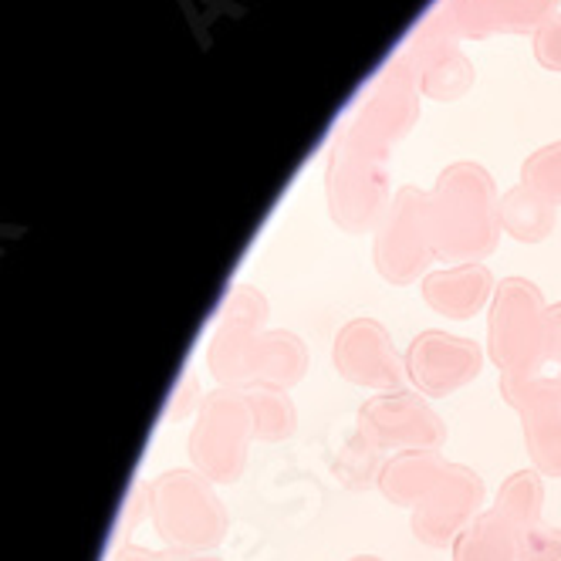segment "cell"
Wrapping results in <instances>:
<instances>
[{"mask_svg":"<svg viewBox=\"0 0 561 561\" xmlns=\"http://www.w3.org/2000/svg\"><path fill=\"white\" fill-rule=\"evenodd\" d=\"M152 531L176 551H217L227 541L230 514L217 494V484L193 470L173 467L146 484Z\"/></svg>","mask_w":561,"mask_h":561,"instance_id":"6da1fadb","label":"cell"},{"mask_svg":"<svg viewBox=\"0 0 561 561\" xmlns=\"http://www.w3.org/2000/svg\"><path fill=\"white\" fill-rule=\"evenodd\" d=\"M254 439V416L244 389L217 386L199 399V410L193 416L186 439L190 467L204 473L210 484L230 488L244 477Z\"/></svg>","mask_w":561,"mask_h":561,"instance_id":"7a4b0ae2","label":"cell"},{"mask_svg":"<svg viewBox=\"0 0 561 561\" xmlns=\"http://www.w3.org/2000/svg\"><path fill=\"white\" fill-rule=\"evenodd\" d=\"M548 301L528 277H501L488 308V358L501 376L548 366Z\"/></svg>","mask_w":561,"mask_h":561,"instance_id":"3957f363","label":"cell"},{"mask_svg":"<svg viewBox=\"0 0 561 561\" xmlns=\"http://www.w3.org/2000/svg\"><path fill=\"white\" fill-rule=\"evenodd\" d=\"M355 433L379 454H403V450H444L447 447V423L436 416L426 396L416 389H392L369 396L355 416Z\"/></svg>","mask_w":561,"mask_h":561,"instance_id":"277c9868","label":"cell"},{"mask_svg":"<svg viewBox=\"0 0 561 561\" xmlns=\"http://www.w3.org/2000/svg\"><path fill=\"white\" fill-rule=\"evenodd\" d=\"M484 514V480L467 463H447L430 494L410 511V531L426 548H454V541Z\"/></svg>","mask_w":561,"mask_h":561,"instance_id":"5b68a950","label":"cell"},{"mask_svg":"<svg viewBox=\"0 0 561 561\" xmlns=\"http://www.w3.org/2000/svg\"><path fill=\"white\" fill-rule=\"evenodd\" d=\"M501 396L520 416V433H525L531 467L541 477L561 480V403L548 366L535 373L501 376Z\"/></svg>","mask_w":561,"mask_h":561,"instance_id":"8992f818","label":"cell"},{"mask_svg":"<svg viewBox=\"0 0 561 561\" xmlns=\"http://www.w3.org/2000/svg\"><path fill=\"white\" fill-rule=\"evenodd\" d=\"M332 366L345 382L358 389L392 392V389H403V382H410L407 355H399L389 329L379 318H348L335 332Z\"/></svg>","mask_w":561,"mask_h":561,"instance_id":"52a82bcc","label":"cell"},{"mask_svg":"<svg viewBox=\"0 0 561 561\" xmlns=\"http://www.w3.org/2000/svg\"><path fill=\"white\" fill-rule=\"evenodd\" d=\"M267 298L254 285H233L217 329L207 345V369L217 386H244L248 382V358L261 332H267Z\"/></svg>","mask_w":561,"mask_h":561,"instance_id":"ba28073f","label":"cell"},{"mask_svg":"<svg viewBox=\"0 0 561 561\" xmlns=\"http://www.w3.org/2000/svg\"><path fill=\"white\" fill-rule=\"evenodd\" d=\"M484 373V348L470 339L426 329L407 348V379L426 399H447Z\"/></svg>","mask_w":561,"mask_h":561,"instance_id":"9c48e42d","label":"cell"},{"mask_svg":"<svg viewBox=\"0 0 561 561\" xmlns=\"http://www.w3.org/2000/svg\"><path fill=\"white\" fill-rule=\"evenodd\" d=\"M373 264L379 277L396 288H410L433 271L436 248L430 233V214H423L420 204L403 199V204L392 210V217L376 237Z\"/></svg>","mask_w":561,"mask_h":561,"instance_id":"30bf717a","label":"cell"},{"mask_svg":"<svg viewBox=\"0 0 561 561\" xmlns=\"http://www.w3.org/2000/svg\"><path fill=\"white\" fill-rule=\"evenodd\" d=\"M436 261L470 264L484 261L497 248V220L473 193H457L430 214Z\"/></svg>","mask_w":561,"mask_h":561,"instance_id":"8fae6325","label":"cell"},{"mask_svg":"<svg viewBox=\"0 0 561 561\" xmlns=\"http://www.w3.org/2000/svg\"><path fill=\"white\" fill-rule=\"evenodd\" d=\"M494 291L497 280L484 261L436 267L420 280V295L426 308L450 318V322H467V318L491 308Z\"/></svg>","mask_w":561,"mask_h":561,"instance_id":"7c38bea8","label":"cell"},{"mask_svg":"<svg viewBox=\"0 0 561 561\" xmlns=\"http://www.w3.org/2000/svg\"><path fill=\"white\" fill-rule=\"evenodd\" d=\"M447 463L450 460L439 450H403V454H392V457H386V463L379 470L376 488H379V494L389 504L413 511L430 494V488L436 484V477L444 473Z\"/></svg>","mask_w":561,"mask_h":561,"instance_id":"4fadbf2b","label":"cell"},{"mask_svg":"<svg viewBox=\"0 0 561 561\" xmlns=\"http://www.w3.org/2000/svg\"><path fill=\"white\" fill-rule=\"evenodd\" d=\"M308 376V345L288 329H267L257 335L248 358V382H274L295 389ZM244 382V386H248Z\"/></svg>","mask_w":561,"mask_h":561,"instance_id":"5bb4252c","label":"cell"},{"mask_svg":"<svg viewBox=\"0 0 561 561\" xmlns=\"http://www.w3.org/2000/svg\"><path fill=\"white\" fill-rule=\"evenodd\" d=\"M517 548H520V531L507 525L494 507H488L454 541L450 554L454 561H517Z\"/></svg>","mask_w":561,"mask_h":561,"instance_id":"9a60e30c","label":"cell"},{"mask_svg":"<svg viewBox=\"0 0 561 561\" xmlns=\"http://www.w3.org/2000/svg\"><path fill=\"white\" fill-rule=\"evenodd\" d=\"M248 396V407L254 416V436L261 444H285V439L295 436L298 430V410H295V399L285 386H274V382H248L240 386Z\"/></svg>","mask_w":561,"mask_h":561,"instance_id":"2e32d148","label":"cell"},{"mask_svg":"<svg viewBox=\"0 0 561 561\" xmlns=\"http://www.w3.org/2000/svg\"><path fill=\"white\" fill-rule=\"evenodd\" d=\"M494 511L514 525L517 531H528L535 525H541V511H545V477L528 467V470H514L494 501Z\"/></svg>","mask_w":561,"mask_h":561,"instance_id":"e0dca14e","label":"cell"},{"mask_svg":"<svg viewBox=\"0 0 561 561\" xmlns=\"http://www.w3.org/2000/svg\"><path fill=\"white\" fill-rule=\"evenodd\" d=\"M554 227V217L531 204V199H520V196H511L507 207H504V230L520 240V244H541V240L551 233Z\"/></svg>","mask_w":561,"mask_h":561,"instance_id":"ac0fdd59","label":"cell"},{"mask_svg":"<svg viewBox=\"0 0 561 561\" xmlns=\"http://www.w3.org/2000/svg\"><path fill=\"white\" fill-rule=\"evenodd\" d=\"M517 561H561V528L541 520V525L520 531Z\"/></svg>","mask_w":561,"mask_h":561,"instance_id":"d6986e66","label":"cell"},{"mask_svg":"<svg viewBox=\"0 0 561 561\" xmlns=\"http://www.w3.org/2000/svg\"><path fill=\"white\" fill-rule=\"evenodd\" d=\"M173 396H176V407H170V416L173 420H180V416H186L190 410H199V396L196 392V386H193V376L190 373H183V379H180V386L173 389Z\"/></svg>","mask_w":561,"mask_h":561,"instance_id":"ffe728a7","label":"cell"},{"mask_svg":"<svg viewBox=\"0 0 561 561\" xmlns=\"http://www.w3.org/2000/svg\"><path fill=\"white\" fill-rule=\"evenodd\" d=\"M548 369H561V301L548 308Z\"/></svg>","mask_w":561,"mask_h":561,"instance_id":"44dd1931","label":"cell"},{"mask_svg":"<svg viewBox=\"0 0 561 561\" xmlns=\"http://www.w3.org/2000/svg\"><path fill=\"white\" fill-rule=\"evenodd\" d=\"M112 561H167L163 551H152V548H142V545H123L115 551Z\"/></svg>","mask_w":561,"mask_h":561,"instance_id":"7402d4cb","label":"cell"},{"mask_svg":"<svg viewBox=\"0 0 561 561\" xmlns=\"http://www.w3.org/2000/svg\"><path fill=\"white\" fill-rule=\"evenodd\" d=\"M163 558L167 561H220L214 551H176V548H167Z\"/></svg>","mask_w":561,"mask_h":561,"instance_id":"603a6c76","label":"cell"},{"mask_svg":"<svg viewBox=\"0 0 561 561\" xmlns=\"http://www.w3.org/2000/svg\"><path fill=\"white\" fill-rule=\"evenodd\" d=\"M551 373V382H554V392H558V403H561V369H548Z\"/></svg>","mask_w":561,"mask_h":561,"instance_id":"cb8c5ba5","label":"cell"},{"mask_svg":"<svg viewBox=\"0 0 561 561\" xmlns=\"http://www.w3.org/2000/svg\"><path fill=\"white\" fill-rule=\"evenodd\" d=\"M348 561H382L379 554H355V558H348Z\"/></svg>","mask_w":561,"mask_h":561,"instance_id":"d4e9b609","label":"cell"}]
</instances>
